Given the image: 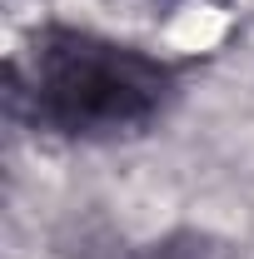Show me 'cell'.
<instances>
[{"label":"cell","instance_id":"obj_1","mask_svg":"<svg viewBox=\"0 0 254 259\" xmlns=\"http://www.w3.org/2000/svg\"><path fill=\"white\" fill-rule=\"evenodd\" d=\"M15 95L30 105L35 125L100 140L150 125L175 95V65L95 30L45 25L15 60Z\"/></svg>","mask_w":254,"mask_h":259}]
</instances>
